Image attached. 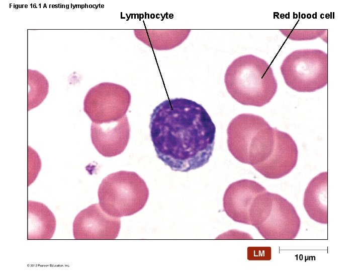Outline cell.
<instances>
[{
	"label": "cell",
	"mask_w": 362,
	"mask_h": 272,
	"mask_svg": "<svg viewBox=\"0 0 362 272\" xmlns=\"http://www.w3.org/2000/svg\"><path fill=\"white\" fill-rule=\"evenodd\" d=\"M149 128L157 157L173 171L199 168L212 156L216 126L195 101L184 98L163 101L153 109Z\"/></svg>",
	"instance_id": "6da1fadb"
},
{
	"label": "cell",
	"mask_w": 362,
	"mask_h": 272,
	"mask_svg": "<svg viewBox=\"0 0 362 272\" xmlns=\"http://www.w3.org/2000/svg\"><path fill=\"white\" fill-rule=\"evenodd\" d=\"M224 83L228 93L236 101L256 107L268 103L278 88L270 65L252 54L234 59L226 71Z\"/></svg>",
	"instance_id": "7a4b0ae2"
},
{
	"label": "cell",
	"mask_w": 362,
	"mask_h": 272,
	"mask_svg": "<svg viewBox=\"0 0 362 272\" xmlns=\"http://www.w3.org/2000/svg\"><path fill=\"white\" fill-rule=\"evenodd\" d=\"M227 134L229 152L242 163L254 167L266 161L272 152L274 128L258 115H238L230 122Z\"/></svg>",
	"instance_id": "3957f363"
},
{
	"label": "cell",
	"mask_w": 362,
	"mask_h": 272,
	"mask_svg": "<svg viewBox=\"0 0 362 272\" xmlns=\"http://www.w3.org/2000/svg\"><path fill=\"white\" fill-rule=\"evenodd\" d=\"M250 225L267 240H292L301 220L293 205L281 195L266 190L255 197L249 210Z\"/></svg>",
	"instance_id": "277c9868"
},
{
	"label": "cell",
	"mask_w": 362,
	"mask_h": 272,
	"mask_svg": "<svg viewBox=\"0 0 362 272\" xmlns=\"http://www.w3.org/2000/svg\"><path fill=\"white\" fill-rule=\"evenodd\" d=\"M149 194L145 182L138 174L124 170L104 178L98 191L102 210L116 218L131 216L141 211Z\"/></svg>",
	"instance_id": "5b68a950"
},
{
	"label": "cell",
	"mask_w": 362,
	"mask_h": 272,
	"mask_svg": "<svg viewBox=\"0 0 362 272\" xmlns=\"http://www.w3.org/2000/svg\"><path fill=\"white\" fill-rule=\"evenodd\" d=\"M281 72L286 85L299 92H313L328 83V55L316 49L292 51L284 59Z\"/></svg>",
	"instance_id": "8992f818"
},
{
	"label": "cell",
	"mask_w": 362,
	"mask_h": 272,
	"mask_svg": "<svg viewBox=\"0 0 362 272\" xmlns=\"http://www.w3.org/2000/svg\"><path fill=\"white\" fill-rule=\"evenodd\" d=\"M131 99L130 93L125 87L112 83H101L86 93L83 110L96 124L118 121L126 115Z\"/></svg>",
	"instance_id": "52a82bcc"
},
{
	"label": "cell",
	"mask_w": 362,
	"mask_h": 272,
	"mask_svg": "<svg viewBox=\"0 0 362 272\" xmlns=\"http://www.w3.org/2000/svg\"><path fill=\"white\" fill-rule=\"evenodd\" d=\"M121 228L119 218L105 213L99 204L91 205L75 217L73 237L77 240H112L118 236Z\"/></svg>",
	"instance_id": "ba28073f"
},
{
	"label": "cell",
	"mask_w": 362,
	"mask_h": 272,
	"mask_svg": "<svg viewBox=\"0 0 362 272\" xmlns=\"http://www.w3.org/2000/svg\"><path fill=\"white\" fill-rule=\"evenodd\" d=\"M275 143L266 161L253 168L264 177L278 179L288 174L295 167L298 156L297 146L288 133L274 128Z\"/></svg>",
	"instance_id": "9c48e42d"
},
{
	"label": "cell",
	"mask_w": 362,
	"mask_h": 272,
	"mask_svg": "<svg viewBox=\"0 0 362 272\" xmlns=\"http://www.w3.org/2000/svg\"><path fill=\"white\" fill-rule=\"evenodd\" d=\"M266 190L254 180L241 179L226 188L223 196L224 211L234 221L250 225L249 210L255 197Z\"/></svg>",
	"instance_id": "30bf717a"
},
{
	"label": "cell",
	"mask_w": 362,
	"mask_h": 272,
	"mask_svg": "<svg viewBox=\"0 0 362 272\" xmlns=\"http://www.w3.org/2000/svg\"><path fill=\"white\" fill-rule=\"evenodd\" d=\"M130 132L127 115L118 121L103 124L92 122L91 124L92 143L98 152L105 157L121 154L128 145Z\"/></svg>",
	"instance_id": "8fae6325"
},
{
	"label": "cell",
	"mask_w": 362,
	"mask_h": 272,
	"mask_svg": "<svg viewBox=\"0 0 362 272\" xmlns=\"http://www.w3.org/2000/svg\"><path fill=\"white\" fill-rule=\"evenodd\" d=\"M327 186V172L319 173L310 181L303 199V206L309 217L324 224L328 223Z\"/></svg>",
	"instance_id": "7c38bea8"
},
{
	"label": "cell",
	"mask_w": 362,
	"mask_h": 272,
	"mask_svg": "<svg viewBox=\"0 0 362 272\" xmlns=\"http://www.w3.org/2000/svg\"><path fill=\"white\" fill-rule=\"evenodd\" d=\"M28 240H48L56 229V219L52 211L43 203L28 200Z\"/></svg>",
	"instance_id": "4fadbf2b"
},
{
	"label": "cell",
	"mask_w": 362,
	"mask_h": 272,
	"mask_svg": "<svg viewBox=\"0 0 362 272\" xmlns=\"http://www.w3.org/2000/svg\"><path fill=\"white\" fill-rule=\"evenodd\" d=\"M191 30L135 29L136 37L149 47L158 50H169L181 44Z\"/></svg>",
	"instance_id": "5bb4252c"
},
{
	"label": "cell",
	"mask_w": 362,
	"mask_h": 272,
	"mask_svg": "<svg viewBox=\"0 0 362 272\" xmlns=\"http://www.w3.org/2000/svg\"><path fill=\"white\" fill-rule=\"evenodd\" d=\"M28 110L40 105L45 99L48 92V82L38 71L28 69Z\"/></svg>",
	"instance_id": "9a60e30c"
},
{
	"label": "cell",
	"mask_w": 362,
	"mask_h": 272,
	"mask_svg": "<svg viewBox=\"0 0 362 272\" xmlns=\"http://www.w3.org/2000/svg\"><path fill=\"white\" fill-rule=\"evenodd\" d=\"M284 35L292 40H313L322 37L326 33V30H280Z\"/></svg>",
	"instance_id": "2e32d148"
}]
</instances>
